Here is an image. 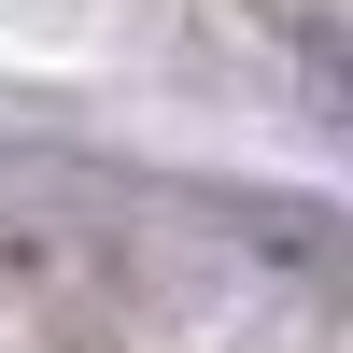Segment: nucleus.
Masks as SVG:
<instances>
[{"mask_svg":"<svg viewBox=\"0 0 353 353\" xmlns=\"http://www.w3.org/2000/svg\"><path fill=\"white\" fill-rule=\"evenodd\" d=\"M141 283V241L71 170H0V311L14 325H113Z\"/></svg>","mask_w":353,"mask_h":353,"instance_id":"1","label":"nucleus"}]
</instances>
